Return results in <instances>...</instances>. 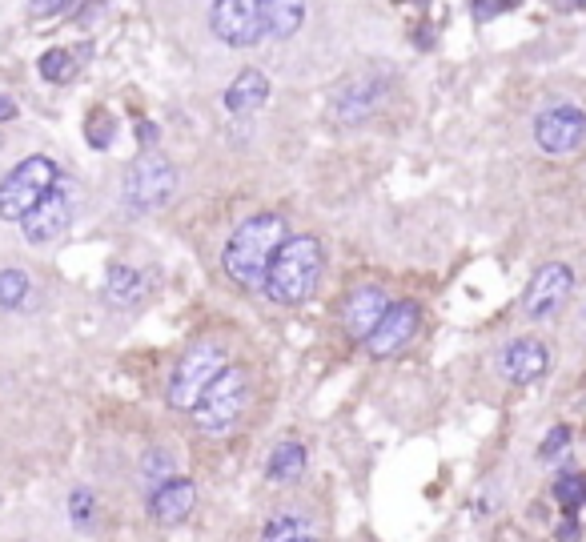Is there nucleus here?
Wrapping results in <instances>:
<instances>
[{
	"label": "nucleus",
	"instance_id": "obj_3",
	"mask_svg": "<svg viewBox=\"0 0 586 542\" xmlns=\"http://www.w3.org/2000/svg\"><path fill=\"white\" fill-rule=\"evenodd\" d=\"M61 185V169L53 157L45 153H33L25 161H17L5 181H0V221H25L53 189Z\"/></svg>",
	"mask_w": 586,
	"mask_h": 542
},
{
	"label": "nucleus",
	"instance_id": "obj_20",
	"mask_svg": "<svg viewBox=\"0 0 586 542\" xmlns=\"http://www.w3.org/2000/svg\"><path fill=\"white\" fill-rule=\"evenodd\" d=\"M306 462H310V450L302 446V442H281L273 454H269V462H265V478L269 482H298L302 474H306Z\"/></svg>",
	"mask_w": 586,
	"mask_h": 542
},
{
	"label": "nucleus",
	"instance_id": "obj_12",
	"mask_svg": "<svg viewBox=\"0 0 586 542\" xmlns=\"http://www.w3.org/2000/svg\"><path fill=\"white\" fill-rule=\"evenodd\" d=\"M69 221H73V201H69V193L57 185V189L21 221V233H25V241H33V245H49V241H57V237L69 233Z\"/></svg>",
	"mask_w": 586,
	"mask_h": 542
},
{
	"label": "nucleus",
	"instance_id": "obj_19",
	"mask_svg": "<svg viewBox=\"0 0 586 542\" xmlns=\"http://www.w3.org/2000/svg\"><path fill=\"white\" fill-rule=\"evenodd\" d=\"M261 542H318V534H314V526H310L306 514L285 506V510L269 514V522L261 530Z\"/></svg>",
	"mask_w": 586,
	"mask_h": 542
},
{
	"label": "nucleus",
	"instance_id": "obj_30",
	"mask_svg": "<svg viewBox=\"0 0 586 542\" xmlns=\"http://www.w3.org/2000/svg\"><path fill=\"white\" fill-rule=\"evenodd\" d=\"M578 534H582V530H578V522H570V518L554 526V538H558V542H578Z\"/></svg>",
	"mask_w": 586,
	"mask_h": 542
},
{
	"label": "nucleus",
	"instance_id": "obj_29",
	"mask_svg": "<svg viewBox=\"0 0 586 542\" xmlns=\"http://www.w3.org/2000/svg\"><path fill=\"white\" fill-rule=\"evenodd\" d=\"M506 9H510L506 0H474V21H490V17L506 13Z\"/></svg>",
	"mask_w": 586,
	"mask_h": 542
},
{
	"label": "nucleus",
	"instance_id": "obj_2",
	"mask_svg": "<svg viewBox=\"0 0 586 542\" xmlns=\"http://www.w3.org/2000/svg\"><path fill=\"white\" fill-rule=\"evenodd\" d=\"M281 241H285V221L277 213H257V217L241 221L233 229V237L225 241V253H221L225 278L241 290H261L265 269H269Z\"/></svg>",
	"mask_w": 586,
	"mask_h": 542
},
{
	"label": "nucleus",
	"instance_id": "obj_10",
	"mask_svg": "<svg viewBox=\"0 0 586 542\" xmlns=\"http://www.w3.org/2000/svg\"><path fill=\"white\" fill-rule=\"evenodd\" d=\"M422 326V306L418 302H390V310L382 314V322L374 326V334L366 338V350L374 358H390L398 350L410 346V338Z\"/></svg>",
	"mask_w": 586,
	"mask_h": 542
},
{
	"label": "nucleus",
	"instance_id": "obj_33",
	"mask_svg": "<svg viewBox=\"0 0 586 542\" xmlns=\"http://www.w3.org/2000/svg\"><path fill=\"white\" fill-rule=\"evenodd\" d=\"M502 542H530V538H518V534H502Z\"/></svg>",
	"mask_w": 586,
	"mask_h": 542
},
{
	"label": "nucleus",
	"instance_id": "obj_13",
	"mask_svg": "<svg viewBox=\"0 0 586 542\" xmlns=\"http://www.w3.org/2000/svg\"><path fill=\"white\" fill-rule=\"evenodd\" d=\"M193 506H197V486L185 474H173L149 490V518L157 526H181Z\"/></svg>",
	"mask_w": 586,
	"mask_h": 542
},
{
	"label": "nucleus",
	"instance_id": "obj_31",
	"mask_svg": "<svg viewBox=\"0 0 586 542\" xmlns=\"http://www.w3.org/2000/svg\"><path fill=\"white\" fill-rule=\"evenodd\" d=\"M157 137H161V133H157L153 121H141V125H137V141H141V145H157Z\"/></svg>",
	"mask_w": 586,
	"mask_h": 542
},
{
	"label": "nucleus",
	"instance_id": "obj_1",
	"mask_svg": "<svg viewBox=\"0 0 586 542\" xmlns=\"http://www.w3.org/2000/svg\"><path fill=\"white\" fill-rule=\"evenodd\" d=\"M322 269H326V253L322 241L302 233V237H285L265 269V298L277 306H302L314 298L318 282H322Z\"/></svg>",
	"mask_w": 586,
	"mask_h": 542
},
{
	"label": "nucleus",
	"instance_id": "obj_27",
	"mask_svg": "<svg viewBox=\"0 0 586 542\" xmlns=\"http://www.w3.org/2000/svg\"><path fill=\"white\" fill-rule=\"evenodd\" d=\"M77 5V0H29V17H37V21H49V17H61V13H69Z\"/></svg>",
	"mask_w": 586,
	"mask_h": 542
},
{
	"label": "nucleus",
	"instance_id": "obj_18",
	"mask_svg": "<svg viewBox=\"0 0 586 542\" xmlns=\"http://www.w3.org/2000/svg\"><path fill=\"white\" fill-rule=\"evenodd\" d=\"M145 298V274L133 265H109V274H105V302L117 306V310H129Z\"/></svg>",
	"mask_w": 586,
	"mask_h": 542
},
{
	"label": "nucleus",
	"instance_id": "obj_8",
	"mask_svg": "<svg viewBox=\"0 0 586 542\" xmlns=\"http://www.w3.org/2000/svg\"><path fill=\"white\" fill-rule=\"evenodd\" d=\"M534 141L542 153H554V157L574 153L586 141V113L578 105H550L534 121Z\"/></svg>",
	"mask_w": 586,
	"mask_h": 542
},
{
	"label": "nucleus",
	"instance_id": "obj_16",
	"mask_svg": "<svg viewBox=\"0 0 586 542\" xmlns=\"http://www.w3.org/2000/svg\"><path fill=\"white\" fill-rule=\"evenodd\" d=\"M265 101H269V81H265V73H257V69L237 73V81L225 89V109H229L233 117H249V113H257Z\"/></svg>",
	"mask_w": 586,
	"mask_h": 542
},
{
	"label": "nucleus",
	"instance_id": "obj_7",
	"mask_svg": "<svg viewBox=\"0 0 586 542\" xmlns=\"http://www.w3.org/2000/svg\"><path fill=\"white\" fill-rule=\"evenodd\" d=\"M209 29L221 45L229 49H249L265 37L261 25V0H213L209 9Z\"/></svg>",
	"mask_w": 586,
	"mask_h": 542
},
{
	"label": "nucleus",
	"instance_id": "obj_11",
	"mask_svg": "<svg viewBox=\"0 0 586 542\" xmlns=\"http://www.w3.org/2000/svg\"><path fill=\"white\" fill-rule=\"evenodd\" d=\"M382 93H386L382 77H374V73L370 77H350L346 85H338L330 113H334L338 125H362L374 113V105L382 101Z\"/></svg>",
	"mask_w": 586,
	"mask_h": 542
},
{
	"label": "nucleus",
	"instance_id": "obj_9",
	"mask_svg": "<svg viewBox=\"0 0 586 542\" xmlns=\"http://www.w3.org/2000/svg\"><path fill=\"white\" fill-rule=\"evenodd\" d=\"M570 290H574V278H570V269H566V265H558V261L542 265L538 274L530 278L526 294H522V310H526V318H530V322H546L550 314H558V310L566 306Z\"/></svg>",
	"mask_w": 586,
	"mask_h": 542
},
{
	"label": "nucleus",
	"instance_id": "obj_21",
	"mask_svg": "<svg viewBox=\"0 0 586 542\" xmlns=\"http://www.w3.org/2000/svg\"><path fill=\"white\" fill-rule=\"evenodd\" d=\"M33 294V278L25 269H0V310L13 314V310H25Z\"/></svg>",
	"mask_w": 586,
	"mask_h": 542
},
{
	"label": "nucleus",
	"instance_id": "obj_22",
	"mask_svg": "<svg viewBox=\"0 0 586 542\" xmlns=\"http://www.w3.org/2000/svg\"><path fill=\"white\" fill-rule=\"evenodd\" d=\"M77 49H49L41 61H37V69H41V77L49 81V85H65V81H73V73H77Z\"/></svg>",
	"mask_w": 586,
	"mask_h": 542
},
{
	"label": "nucleus",
	"instance_id": "obj_6",
	"mask_svg": "<svg viewBox=\"0 0 586 542\" xmlns=\"http://www.w3.org/2000/svg\"><path fill=\"white\" fill-rule=\"evenodd\" d=\"M245 398H249V378H245L241 366H229V370L217 374V382L193 406V422L205 434H221V430H229L245 414Z\"/></svg>",
	"mask_w": 586,
	"mask_h": 542
},
{
	"label": "nucleus",
	"instance_id": "obj_4",
	"mask_svg": "<svg viewBox=\"0 0 586 542\" xmlns=\"http://www.w3.org/2000/svg\"><path fill=\"white\" fill-rule=\"evenodd\" d=\"M221 370H229V350H225V346H217V342L193 346V350L177 362V370L169 374L165 402H169L173 410H193V406L201 402V394L217 382Z\"/></svg>",
	"mask_w": 586,
	"mask_h": 542
},
{
	"label": "nucleus",
	"instance_id": "obj_15",
	"mask_svg": "<svg viewBox=\"0 0 586 542\" xmlns=\"http://www.w3.org/2000/svg\"><path fill=\"white\" fill-rule=\"evenodd\" d=\"M546 370H550V354H546V346L538 338H518V342H510L502 350V374L510 382H518V386L538 382Z\"/></svg>",
	"mask_w": 586,
	"mask_h": 542
},
{
	"label": "nucleus",
	"instance_id": "obj_5",
	"mask_svg": "<svg viewBox=\"0 0 586 542\" xmlns=\"http://www.w3.org/2000/svg\"><path fill=\"white\" fill-rule=\"evenodd\" d=\"M177 189V169L173 161L157 157V153H141L129 169H125V181H121V201L133 209V213H153L161 209Z\"/></svg>",
	"mask_w": 586,
	"mask_h": 542
},
{
	"label": "nucleus",
	"instance_id": "obj_23",
	"mask_svg": "<svg viewBox=\"0 0 586 542\" xmlns=\"http://www.w3.org/2000/svg\"><path fill=\"white\" fill-rule=\"evenodd\" d=\"M554 498H558V506L578 510V506L586 502V474H562V478L554 482Z\"/></svg>",
	"mask_w": 586,
	"mask_h": 542
},
{
	"label": "nucleus",
	"instance_id": "obj_25",
	"mask_svg": "<svg viewBox=\"0 0 586 542\" xmlns=\"http://www.w3.org/2000/svg\"><path fill=\"white\" fill-rule=\"evenodd\" d=\"M69 518H73V526H81V530L97 518V498H93V490L77 486V490L69 494Z\"/></svg>",
	"mask_w": 586,
	"mask_h": 542
},
{
	"label": "nucleus",
	"instance_id": "obj_28",
	"mask_svg": "<svg viewBox=\"0 0 586 542\" xmlns=\"http://www.w3.org/2000/svg\"><path fill=\"white\" fill-rule=\"evenodd\" d=\"M566 442H570V430H566V426H554V430L546 434V442H542L538 458H542V462H550L554 454H562V450H566Z\"/></svg>",
	"mask_w": 586,
	"mask_h": 542
},
{
	"label": "nucleus",
	"instance_id": "obj_17",
	"mask_svg": "<svg viewBox=\"0 0 586 542\" xmlns=\"http://www.w3.org/2000/svg\"><path fill=\"white\" fill-rule=\"evenodd\" d=\"M261 25H265V37L289 41L306 25V0H261Z\"/></svg>",
	"mask_w": 586,
	"mask_h": 542
},
{
	"label": "nucleus",
	"instance_id": "obj_34",
	"mask_svg": "<svg viewBox=\"0 0 586 542\" xmlns=\"http://www.w3.org/2000/svg\"><path fill=\"white\" fill-rule=\"evenodd\" d=\"M586 5V0H566V9H582Z\"/></svg>",
	"mask_w": 586,
	"mask_h": 542
},
{
	"label": "nucleus",
	"instance_id": "obj_32",
	"mask_svg": "<svg viewBox=\"0 0 586 542\" xmlns=\"http://www.w3.org/2000/svg\"><path fill=\"white\" fill-rule=\"evenodd\" d=\"M13 117H17V101H13L9 93H0V125L13 121Z\"/></svg>",
	"mask_w": 586,
	"mask_h": 542
},
{
	"label": "nucleus",
	"instance_id": "obj_14",
	"mask_svg": "<svg viewBox=\"0 0 586 542\" xmlns=\"http://www.w3.org/2000/svg\"><path fill=\"white\" fill-rule=\"evenodd\" d=\"M390 310V298L378 286H358L346 302H342V330L354 342H366L374 334V326L382 322V314Z\"/></svg>",
	"mask_w": 586,
	"mask_h": 542
},
{
	"label": "nucleus",
	"instance_id": "obj_26",
	"mask_svg": "<svg viewBox=\"0 0 586 542\" xmlns=\"http://www.w3.org/2000/svg\"><path fill=\"white\" fill-rule=\"evenodd\" d=\"M145 478H149V486H161L165 478H173V458H169L165 450H149V458H145Z\"/></svg>",
	"mask_w": 586,
	"mask_h": 542
},
{
	"label": "nucleus",
	"instance_id": "obj_24",
	"mask_svg": "<svg viewBox=\"0 0 586 542\" xmlns=\"http://www.w3.org/2000/svg\"><path fill=\"white\" fill-rule=\"evenodd\" d=\"M85 137H89V145H93V149H109V145H113V137H117L113 117H109L105 109H97V113L89 117V125H85Z\"/></svg>",
	"mask_w": 586,
	"mask_h": 542
}]
</instances>
